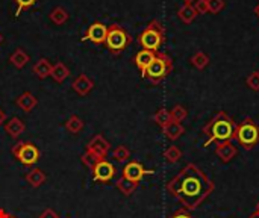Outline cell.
Instances as JSON below:
<instances>
[{
	"instance_id": "obj_1",
	"label": "cell",
	"mask_w": 259,
	"mask_h": 218,
	"mask_svg": "<svg viewBox=\"0 0 259 218\" xmlns=\"http://www.w3.org/2000/svg\"><path fill=\"white\" fill-rule=\"evenodd\" d=\"M215 190L214 182L196 164H187L167 184V191L187 211H196Z\"/></svg>"
},
{
	"instance_id": "obj_2",
	"label": "cell",
	"mask_w": 259,
	"mask_h": 218,
	"mask_svg": "<svg viewBox=\"0 0 259 218\" xmlns=\"http://www.w3.org/2000/svg\"><path fill=\"white\" fill-rule=\"evenodd\" d=\"M237 123L234 118L225 111L217 112L203 127V134L206 135V141L203 147H208L211 143H225L235 140Z\"/></svg>"
},
{
	"instance_id": "obj_3",
	"label": "cell",
	"mask_w": 259,
	"mask_h": 218,
	"mask_svg": "<svg viewBox=\"0 0 259 218\" xmlns=\"http://www.w3.org/2000/svg\"><path fill=\"white\" fill-rule=\"evenodd\" d=\"M173 71V59L170 55L167 53H161L158 52L156 56L153 58V61L150 62V65L146 68L143 74L144 79L150 80L152 83L158 85L159 82H162L170 73Z\"/></svg>"
},
{
	"instance_id": "obj_4",
	"label": "cell",
	"mask_w": 259,
	"mask_h": 218,
	"mask_svg": "<svg viewBox=\"0 0 259 218\" xmlns=\"http://www.w3.org/2000/svg\"><path fill=\"white\" fill-rule=\"evenodd\" d=\"M164 41H165V29L158 20H152L138 36L140 46L152 52H158L164 44Z\"/></svg>"
},
{
	"instance_id": "obj_5",
	"label": "cell",
	"mask_w": 259,
	"mask_h": 218,
	"mask_svg": "<svg viewBox=\"0 0 259 218\" xmlns=\"http://www.w3.org/2000/svg\"><path fill=\"white\" fill-rule=\"evenodd\" d=\"M131 42H132V36L126 32L124 27H121L117 23H112L108 27V35H106L105 46L109 50V53L120 55L121 52H124L127 49V46Z\"/></svg>"
},
{
	"instance_id": "obj_6",
	"label": "cell",
	"mask_w": 259,
	"mask_h": 218,
	"mask_svg": "<svg viewBox=\"0 0 259 218\" xmlns=\"http://www.w3.org/2000/svg\"><path fill=\"white\" fill-rule=\"evenodd\" d=\"M235 140L246 149L252 150L255 146L259 144V126L252 120L246 118L240 124H237L235 129Z\"/></svg>"
},
{
	"instance_id": "obj_7",
	"label": "cell",
	"mask_w": 259,
	"mask_h": 218,
	"mask_svg": "<svg viewBox=\"0 0 259 218\" xmlns=\"http://www.w3.org/2000/svg\"><path fill=\"white\" fill-rule=\"evenodd\" d=\"M12 156L23 165L32 167L39 161V149L30 141H18L11 149Z\"/></svg>"
},
{
	"instance_id": "obj_8",
	"label": "cell",
	"mask_w": 259,
	"mask_h": 218,
	"mask_svg": "<svg viewBox=\"0 0 259 218\" xmlns=\"http://www.w3.org/2000/svg\"><path fill=\"white\" fill-rule=\"evenodd\" d=\"M93 171V178L96 182H100V184H108L114 179L115 176V167L112 162H109L108 159H100L94 168L91 170Z\"/></svg>"
},
{
	"instance_id": "obj_9",
	"label": "cell",
	"mask_w": 259,
	"mask_h": 218,
	"mask_svg": "<svg viewBox=\"0 0 259 218\" xmlns=\"http://www.w3.org/2000/svg\"><path fill=\"white\" fill-rule=\"evenodd\" d=\"M146 175H153V171H152V170H146L144 165L140 164L138 161H131V162H127V164L124 165L123 175H121V176L126 178V179H129V181H132V182L140 184Z\"/></svg>"
},
{
	"instance_id": "obj_10",
	"label": "cell",
	"mask_w": 259,
	"mask_h": 218,
	"mask_svg": "<svg viewBox=\"0 0 259 218\" xmlns=\"http://www.w3.org/2000/svg\"><path fill=\"white\" fill-rule=\"evenodd\" d=\"M108 35V26L102 21H94L85 32L83 41H91L94 44H105Z\"/></svg>"
},
{
	"instance_id": "obj_11",
	"label": "cell",
	"mask_w": 259,
	"mask_h": 218,
	"mask_svg": "<svg viewBox=\"0 0 259 218\" xmlns=\"http://www.w3.org/2000/svg\"><path fill=\"white\" fill-rule=\"evenodd\" d=\"M109 149H111V144H109V143L105 140V137L100 135V134L94 135V137L90 140V143L87 144V152L93 153V155L97 156L99 159L106 158Z\"/></svg>"
},
{
	"instance_id": "obj_12",
	"label": "cell",
	"mask_w": 259,
	"mask_h": 218,
	"mask_svg": "<svg viewBox=\"0 0 259 218\" xmlns=\"http://www.w3.org/2000/svg\"><path fill=\"white\" fill-rule=\"evenodd\" d=\"M215 155L220 158V161L223 162H231L237 155H238V149L232 141H225V143H219L217 149H215Z\"/></svg>"
},
{
	"instance_id": "obj_13",
	"label": "cell",
	"mask_w": 259,
	"mask_h": 218,
	"mask_svg": "<svg viewBox=\"0 0 259 218\" xmlns=\"http://www.w3.org/2000/svg\"><path fill=\"white\" fill-rule=\"evenodd\" d=\"M71 88H73V91H76L79 96H82V97H85V96H88L91 91H93V88H94V82L87 76V74H79L74 80H73V83H71Z\"/></svg>"
},
{
	"instance_id": "obj_14",
	"label": "cell",
	"mask_w": 259,
	"mask_h": 218,
	"mask_svg": "<svg viewBox=\"0 0 259 218\" xmlns=\"http://www.w3.org/2000/svg\"><path fill=\"white\" fill-rule=\"evenodd\" d=\"M24 130H26V124H24V121H23L21 118H18V117H12V118H9V120L5 121V132H6L11 138H14V140H17Z\"/></svg>"
},
{
	"instance_id": "obj_15",
	"label": "cell",
	"mask_w": 259,
	"mask_h": 218,
	"mask_svg": "<svg viewBox=\"0 0 259 218\" xmlns=\"http://www.w3.org/2000/svg\"><path fill=\"white\" fill-rule=\"evenodd\" d=\"M156 53H158V52H152V50L143 49V50H140V52L135 55L134 62H135V65L138 67V70H140L141 73L146 71V68L150 65V62L153 61V58L156 56Z\"/></svg>"
},
{
	"instance_id": "obj_16",
	"label": "cell",
	"mask_w": 259,
	"mask_h": 218,
	"mask_svg": "<svg viewBox=\"0 0 259 218\" xmlns=\"http://www.w3.org/2000/svg\"><path fill=\"white\" fill-rule=\"evenodd\" d=\"M15 103H17V106H18L23 112H30L32 109L36 108L38 99H36L30 91H26V93H23L21 96L17 97Z\"/></svg>"
},
{
	"instance_id": "obj_17",
	"label": "cell",
	"mask_w": 259,
	"mask_h": 218,
	"mask_svg": "<svg viewBox=\"0 0 259 218\" xmlns=\"http://www.w3.org/2000/svg\"><path fill=\"white\" fill-rule=\"evenodd\" d=\"M52 68H53V64H52L49 59L41 58L39 61H36V64L33 65L32 71H33V74H35L38 79H46V77H49V76H50Z\"/></svg>"
},
{
	"instance_id": "obj_18",
	"label": "cell",
	"mask_w": 259,
	"mask_h": 218,
	"mask_svg": "<svg viewBox=\"0 0 259 218\" xmlns=\"http://www.w3.org/2000/svg\"><path fill=\"white\" fill-rule=\"evenodd\" d=\"M47 176L42 170L39 168H32L27 175H26V182L32 187V188H39L44 182H46Z\"/></svg>"
},
{
	"instance_id": "obj_19",
	"label": "cell",
	"mask_w": 259,
	"mask_h": 218,
	"mask_svg": "<svg viewBox=\"0 0 259 218\" xmlns=\"http://www.w3.org/2000/svg\"><path fill=\"white\" fill-rule=\"evenodd\" d=\"M162 132H164V135H165L170 141H176V140H179V138L184 135L185 129H184V126H182L181 123L171 121L170 124H167V126L162 129Z\"/></svg>"
},
{
	"instance_id": "obj_20",
	"label": "cell",
	"mask_w": 259,
	"mask_h": 218,
	"mask_svg": "<svg viewBox=\"0 0 259 218\" xmlns=\"http://www.w3.org/2000/svg\"><path fill=\"white\" fill-rule=\"evenodd\" d=\"M50 76L53 77L55 82L62 83L70 76V70H68V67L64 62H56V64H53V68H52Z\"/></svg>"
},
{
	"instance_id": "obj_21",
	"label": "cell",
	"mask_w": 259,
	"mask_h": 218,
	"mask_svg": "<svg viewBox=\"0 0 259 218\" xmlns=\"http://www.w3.org/2000/svg\"><path fill=\"white\" fill-rule=\"evenodd\" d=\"M115 187H117V190H118L123 196L129 197V196H132V194L135 193V190L138 188V184H137V182H132V181H129V179H126V178L121 176V178L115 182Z\"/></svg>"
},
{
	"instance_id": "obj_22",
	"label": "cell",
	"mask_w": 259,
	"mask_h": 218,
	"mask_svg": "<svg viewBox=\"0 0 259 218\" xmlns=\"http://www.w3.org/2000/svg\"><path fill=\"white\" fill-rule=\"evenodd\" d=\"M29 55L23 50V49H17L11 56H9V62L15 67V68H23L27 62H29Z\"/></svg>"
},
{
	"instance_id": "obj_23",
	"label": "cell",
	"mask_w": 259,
	"mask_h": 218,
	"mask_svg": "<svg viewBox=\"0 0 259 218\" xmlns=\"http://www.w3.org/2000/svg\"><path fill=\"white\" fill-rule=\"evenodd\" d=\"M178 15H179V18H181L185 24H190V23H193V21L196 20V17H197L199 14L196 12V9H194L193 5H184V6L179 8Z\"/></svg>"
},
{
	"instance_id": "obj_24",
	"label": "cell",
	"mask_w": 259,
	"mask_h": 218,
	"mask_svg": "<svg viewBox=\"0 0 259 218\" xmlns=\"http://www.w3.org/2000/svg\"><path fill=\"white\" fill-rule=\"evenodd\" d=\"M49 18H50V21L55 23L56 26H61V24L67 23V20H68V12H67L65 8L56 6V8H53L52 12L49 14Z\"/></svg>"
},
{
	"instance_id": "obj_25",
	"label": "cell",
	"mask_w": 259,
	"mask_h": 218,
	"mask_svg": "<svg viewBox=\"0 0 259 218\" xmlns=\"http://www.w3.org/2000/svg\"><path fill=\"white\" fill-rule=\"evenodd\" d=\"M83 127H85V123H83V120H82L80 117H77V115H71V117L65 121V129H67L70 134H73V135L82 132Z\"/></svg>"
},
{
	"instance_id": "obj_26",
	"label": "cell",
	"mask_w": 259,
	"mask_h": 218,
	"mask_svg": "<svg viewBox=\"0 0 259 218\" xmlns=\"http://www.w3.org/2000/svg\"><path fill=\"white\" fill-rule=\"evenodd\" d=\"M153 120H155V123L161 127V129H164L167 124H170L171 123V115H170V111H167V109H164V108H161L155 115H153Z\"/></svg>"
},
{
	"instance_id": "obj_27",
	"label": "cell",
	"mask_w": 259,
	"mask_h": 218,
	"mask_svg": "<svg viewBox=\"0 0 259 218\" xmlns=\"http://www.w3.org/2000/svg\"><path fill=\"white\" fill-rule=\"evenodd\" d=\"M191 64H193L197 70H203V68H206L208 64H209V56H208L205 52H197V53L193 55Z\"/></svg>"
},
{
	"instance_id": "obj_28",
	"label": "cell",
	"mask_w": 259,
	"mask_h": 218,
	"mask_svg": "<svg viewBox=\"0 0 259 218\" xmlns=\"http://www.w3.org/2000/svg\"><path fill=\"white\" fill-rule=\"evenodd\" d=\"M164 158H165V161H167V162H170V164H176V162H179V161H181V158H182V152H181V149H179V147H176V146H170V147L164 152Z\"/></svg>"
},
{
	"instance_id": "obj_29",
	"label": "cell",
	"mask_w": 259,
	"mask_h": 218,
	"mask_svg": "<svg viewBox=\"0 0 259 218\" xmlns=\"http://www.w3.org/2000/svg\"><path fill=\"white\" fill-rule=\"evenodd\" d=\"M112 158L117 161V162H126L129 158H131V152L126 146H118L114 149L112 152Z\"/></svg>"
},
{
	"instance_id": "obj_30",
	"label": "cell",
	"mask_w": 259,
	"mask_h": 218,
	"mask_svg": "<svg viewBox=\"0 0 259 218\" xmlns=\"http://www.w3.org/2000/svg\"><path fill=\"white\" fill-rule=\"evenodd\" d=\"M170 115H171V121L181 123L182 120H185V118H187L188 111H187L182 105H176V106L170 111Z\"/></svg>"
},
{
	"instance_id": "obj_31",
	"label": "cell",
	"mask_w": 259,
	"mask_h": 218,
	"mask_svg": "<svg viewBox=\"0 0 259 218\" xmlns=\"http://www.w3.org/2000/svg\"><path fill=\"white\" fill-rule=\"evenodd\" d=\"M103 159V158H102ZM80 161H82V164L87 167V168H90V170H93L94 168V165L100 161L97 156H94L93 153H90V152H85L82 156H80Z\"/></svg>"
},
{
	"instance_id": "obj_32",
	"label": "cell",
	"mask_w": 259,
	"mask_h": 218,
	"mask_svg": "<svg viewBox=\"0 0 259 218\" xmlns=\"http://www.w3.org/2000/svg\"><path fill=\"white\" fill-rule=\"evenodd\" d=\"M15 2V5H17V11H15V17H18L23 11H26V9H29V8H32L38 0H14Z\"/></svg>"
},
{
	"instance_id": "obj_33",
	"label": "cell",
	"mask_w": 259,
	"mask_h": 218,
	"mask_svg": "<svg viewBox=\"0 0 259 218\" xmlns=\"http://www.w3.org/2000/svg\"><path fill=\"white\" fill-rule=\"evenodd\" d=\"M225 8V0H208V11L212 14H219Z\"/></svg>"
},
{
	"instance_id": "obj_34",
	"label": "cell",
	"mask_w": 259,
	"mask_h": 218,
	"mask_svg": "<svg viewBox=\"0 0 259 218\" xmlns=\"http://www.w3.org/2000/svg\"><path fill=\"white\" fill-rule=\"evenodd\" d=\"M246 83H247V86H249L250 90L259 91V71H253V73L247 77Z\"/></svg>"
},
{
	"instance_id": "obj_35",
	"label": "cell",
	"mask_w": 259,
	"mask_h": 218,
	"mask_svg": "<svg viewBox=\"0 0 259 218\" xmlns=\"http://www.w3.org/2000/svg\"><path fill=\"white\" fill-rule=\"evenodd\" d=\"M194 9L197 14H208V0H196L194 2Z\"/></svg>"
},
{
	"instance_id": "obj_36",
	"label": "cell",
	"mask_w": 259,
	"mask_h": 218,
	"mask_svg": "<svg viewBox=\"0 0 259 218\" xmlns=\"http://www.w3.org/2000/svg\"><path fill=\"white\" fill-rule=\"evenodd\" d=\"M168 218H194L191 214H190V211H187V209H178V211H175Z\"/></svg>"
},
{
	"instance_id": "obj_37",
	"label": "cell",
	"mask_w": 259,
	"mask_h": 218,
	"mask_svg": "<svg viewBox=\"0 0 259 218\" xmlns=\"http://www.w3.org/2000/svg\"><path fill=\"white\" fill-rule=\"evenodd\" d=\"M38 218H59V215H58L53 209L49 208V209H44V211L39 214V217Z\"/></svg>"
},
{
	"instance_id": "obj_38",
	"label": "cell",
	"mask_w": 259,
	"mask_h": 218,
	"mask_svg": "<svg viewBox=\"0 0 259 218\" xmlns=\"http://www.w3.org/2000/svg\"><path fill=\"white\" fill-rule=\"evenodd\" d=\"M0 218H17L15 215H12V214H9L8 211H5V209H0Z\"/></svg>"
},
{
	"instance_id": "obj_39",
	"label": "cell",
	"mask_w": 259,
	"mask_h": 218,
	"mask_svg": "<svg viewBox=\"0 0 259 218\" xmlns=\"http://www.w3.org/2000/svg\"><path fill=\"white\" fill-rule=\"evenodd\" d=\"M6 120H8V118H6V114H5V111L0 108V126H2V124H5V121H6Z\"/></svg>"
},
{
	"instance_id": "obj_40",
	"label": "cell",
	"mask_w": 259,
	"mask_h": 218,
	"mask_svg": "<svg viewBox=\"0 0 259 218\" xmlns=\"http://www.w3.org/2000/svg\"><path fill=\"white\" fill-rule=\"evenodd\" d=\"M255 14H256V17L259 18V3L255 6Z\"/></svg>"
},
{
	"instance_id": "obj_41",
	"label": "cell",
	"mask_w": 259,
	"mask_h": 218,
	"mask_svg": "<svg viewBox=\"0 0 259 218\" xmlns=\"http://www.w3.org/2000/svg\"><path fill=\"white\" fill-rule=\"evenodd\" d=\"M184 2H185V5H193L196 0H184Z\"/></svg>"
},
{
	"instance_id": "obj_42",
	"label": "cell",
	"mask_w": 259,
	"mask_h": 218,
	"mask_svg": "<svg viewBox=\"0 0 259 218\" xmlns=\"http://www.w3.org/2000/svg\"><path fill=\"white\" fill-rule=\"evenodd\" d=\"M249 218H259V214L256 212V211H255V212H253V214H252V215H250Z\"/></svg>"
},
{
	"instance_id": "obj_43",
	"label": "cell",
	"mask_w": 259,
	"mask_h": 218,
	"mask_svg": "<svg viewBox=\"0 0 259 218\" xmlns=\"http://www.w3.org/2000/svg\"><path fill=\"white\" fill-rule=\"evenodd\" d=\"M256 212L259 214V202H258V205H256Z\"/></svg>"
},
{
	"instance_id": "obj_44",
	"label": "cell",
	"mask_w": 259,
	"mask_h": 218,
	"mask_svg": "<svg viewBox=\"0 0 259 218\" xmlns=\"http://www.w3.org/2000/svg\"><path fill=\"white\" fill-rule=\"evenodd\" d=\"M2 39H3V38H2V35H0V42H2Z\"/></svg>"
}]
</instances>
